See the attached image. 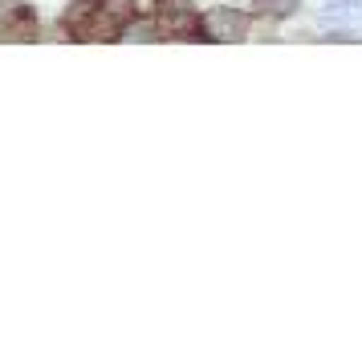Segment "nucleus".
<instances>
[{
	"label": "nucleus",
	"instance_id": "obj_1",
	"mask_svg": "<svg viewBox=\"0 0 362 350\" xmlns=\"http://www.w3.org/2000/svg\"><path fill=\"white\" fill-rule=\"evenodd\" d=\"M199 29H204L208 41H240L248 29V17L240 8H212L208 17L199 21Z\"/></svg>",
	"mask_w": 362,
	"mask_h": 350
},
{
	"label": "nucleus",
	"instance_id": "obj_2",
	"mask_svg": "<svg viewBox=\"0 0 362 350\" xmlns=\"http://www.w3.org/2000/svg\"><path fill=\"white\" fill-rule=\"evenodd\" d=\"M354 0H338V8H326L322 13V25L326 29H338V25H362V8H350Z\"/></svg>",
	"mask_w": 362,
	"mask_h": 350
},
{
	"label": "nucleus",
	"instance_id": "obj_3",
	"mask_svg": "<svg viewBox=\"0 0 362 350\" xmlns=\"http://www.w3.org/2000/svg\"><path fill=\"white\" fill-rule=\"evenodd\" d=\"M98 4H102V13H106V17H115L118 25H131L134 0H98Z\"/></svg>",
	"mask_w": 362,
	"mask_h": 350
}]
</instances>
